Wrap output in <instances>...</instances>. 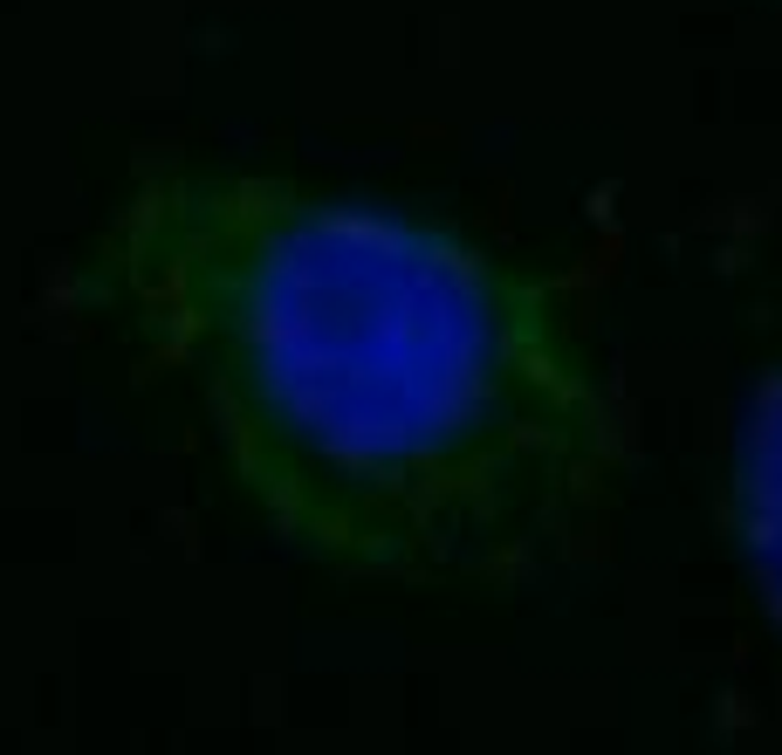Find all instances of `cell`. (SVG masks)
<instances>
[{"mask_svg":"<svg viewBox=\"0 0 782 755\" xmlns=\"http://www.w3.org/2000/svg\"><path fill=\"white\" fill-rule=\"evenodd\" d=\"M69 289L336 577L521 591L605 536L624 467L605 371L550 282L453 220L159 159L124 179Z\"/></svg>","mask_w":782,"mask_h":755,"instance_id":"6da1fadb","label":"cell"},{"mask_svg":"<svg viewBox=\"0 0 782 755\" xmlns=\"http://www.w3.org/2000/svg\"><path fill=\"white\" fill-rule=\"evenodd\" d=\"M721 529L769 625L782 632V351L762 364L741 405V433L721 474Z\"/></svg>","mask_w":782,"mask_h":755,"instance_id":"7a4b0ae2","label":"cell"}]
</instances>
